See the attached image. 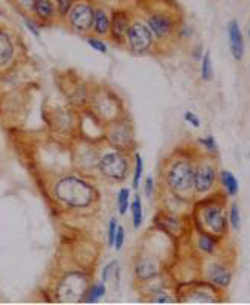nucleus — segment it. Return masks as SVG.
<instances>
[{
  "mask_svg": "<svg viewBox=\"0 0 250 305\" xmlns=\"http://www.w3.org/2000/svg\"><path fill=\"white\" fill-rule=\"evenodd\" d=\"M55 194L60 202L70 208H86L93 202L95 197L93 188L73 176L61 179L55 186Z\"/></svg>",
  "mask_w": 250,
  "mask_h": 305,
  "instance_id": "obj_1",
  "label": "nucleus"
},
{
  "mask_svg": "<svg viewBox=\"0 0 250 305\" xmlns=\"http://www.w3.org/2000/svg\"><path fill=\"white\" fill-rule=\"evenodd\" d=\"M196 167L189 160H176L166 173V182L170 188L177 194H186L194 188Z\"/></svg>",
  "mask_w": 250,
  "mask_h": 305,
  "instance_id": "obj_2",
  "label": "nucleus"
},
{
  "mask_svg": "<svg viewBox=\"0 0 250 305\" xmlns=\"http://www.w3.org/2000/svg\"><path fill=\"white\" fill-rule=\"evenodd\" d=\"M127 43L134 53H145L153 46V32L148 26L136 21L127 29Z\"/></svg>",
  "mask_w": 250,
  "mask_h": 305,
  "instance_id": "obj_3",
  "label": "nucleus"
},
{
  "mask_svg": "<svg viewBox=\"0 0 250 305\" xmlns=\"http://www.w3.org/2000/svg\"><path fill=\"white\" fill-rule=\"evenodd\" d=\"M108 141L118 151H127L134 142L131 124L127 119L115 121L108 128Z\"/></svg>",
  "mask_w": 250,
  "mask_h": 305,
  "instance_id": "obj_4",
  "label": "nucleus"
},
{
  "mask_svg": "<svg viewBox=\"0 0 250 305\" xmlns=\"http://www.w3.org/2000/svg\"><path fill=\"white\" fill-rule=\"evenodd\" d=\"M101 173L113 180H124L128 173V162L121 153H108L99 160Z\"/></svg>",
  "mask_w": 250,
  "mask_h": 305,
  "instance_id": "obj_5",
  "label": "nucleus"
},
{
  "mask_svg": "<svg viewBox=\"0 0 250 305\" xmlns=\"http://www.w3.org/2000/svg\"><path fill=\"white\" fill-rule=\"evenodd\" d=\"M86 293H87V281L79 273L67 275L58 287V298L61 301H78Z\"/></svg>",
  "mask_w": 250,
  "mask_h": 305,
  "instance_id": "obj_6",
  "label": "nucleus"
},
{
  "mask_svg": "<svg viewBox=\"0 0 250 305\" xmlns=\"http://www.w3.org/2000/svg\"><path fill=\"white\" fill-rule=\"evenodd\" d=\"M95 9L89 3H76L70 8L69 21L72 27L78 32H87L93 27Z\"/></svg>",
  "mask_w": 250,
  "mask_h": 305,
  "instance_id": "obj_7",
  "label": "nucleus"
},
{
  "mask_svg": "<svg viewBox=\"0 0 250 305\" xmlns=\"http://www.w3.org/2000/svg\"><path fill=\"white\" fill-rule=\"evenodd\" d=\"M215 168L212 163L209 162H202L200 165L196 167V173H194V188L197 192L205 194L208 191L212 189L214 183H215Z\"/></svg>",
  "mask_w": 250,
  "mask_h": 305,
  "instance_id": "obj_8",
  "label": "nucleus"
},
{
  "mask_svg": "<svg viewBox=\"0 0 250 305\" xmlns=\"http://www.w3.org/2000/svg\"><path fill=\"white\" fill-rule=\"evenodd\" d=\"M203 223L206 229H209L214 234H223L226 229V217L223 214V209L215 205H209L203 209Z\"/></svg>",
  "mask_w": 250,
  "mask_h": 305,
  "instance_id": "obj_9",
  "label": "nucleus"
},
{
  "mask_svg": "<svg viewBox=\"0 0 250 305\" xmlns=\"http://www.w3.org/2000/svg\"><path fill=\"white\" fill-rule=\"evenodd\" d=\"M148 27L157 38H166L174 31V20L166 14H153L148 18Z\"/></svg>",
  "mask_w": 250,
  "mask_h": 305,
  "instance_id": "obj_10",
  "label": "nucleus"
},
{
  "mask_svg": "<svg viewBox=\"0 0 250 305\" xmlns=\"http://www.w3.org/2000/svg\"><path fill=\"white\" fill-rule=\"evenodd\" d=\"M228 32H229V41H231V50H232V55L237 61H241L243 60V55H244V40H243V35H241V29H240V24L232 20L228 26Z\"/></svg>",
  "mask_w": 250,
  "mask_h": 305,
  "instance_id": "obj_11",
  "label": "nucleus"
},
{
  "mask_svg": "<svg viewBox=\"0 0 250 305\" xmlns=\"http://www.w3.org/2000/svg\"><path fill=\"white\" fill-rule=\"evenodd\" d=\"M159 272V266L157 261L150 258V257H144L139 261H136L134 264V273L141 281H148L151 278H154Z\"/></svg>",
  "mask_w": 250,
  "mask_h": 305,
  "instance_id": "obj_12",
  "label": "nucleus"
},
{
  "mask_svg": "<svg viewBox=\"0 0 250 305\" xmlns=\"http://www.w3.org/2000/svg\"><path fill=\"white\" fill-rule=\"evenodd\" d=\"M130 26V20H128V15L127 12L124 11H116L113 14V18H112V24H110V32H112V37L116 40V41H122L127 35V29Z\"/></svg>",
  "mask_w": 250,
  "mask_h": 305,
  "instance_id": "obj_13",
  "label": "nucleus"
},
{
  "mask_svg": "<svg viewBox=\"0 0 250 305\" xmlns=\"http://www.w3.org/2000/svg\"><path fill=\"white\" fill-rule=\"evenodd\" d=\"M209 280L215 284V286H220V287H228L231 284V280H232V273L221 264L215 263L209 267Z\"/></svg>",
  "mask_w": 250,
  "mask_h": 305,
  "instance_id": "obj_14",
  "label": "nucleus"
},
{
  "mask_svg": "<svg viewBox=\"0 0 250 305\" xmlns=\"http://www.w3.org/2000/svg\"><path fill=\"white\" fill-rule=\"evenodd\" d=\"M110 24H112V18L107 15V12L104 9H95V15H93V29L98 35H105L110 32Z\"/></svg>",
  "mask_w": 250,
  "mask_h": 305,
  "instance_id": "obj_15",
  "label": "nucleus"
},
{
  "mask_svg": "<svg viewBox=\"0 0 250 305\" xmlns=\"http://www.w3.org/2000/svg\"><path fill=\"white\" fill-rule=\"evenodd\" d=\"M14 55V47L11 38L6 32L0 31V66H5L11 61Z\"/></svg>",
  "mask_w": 250,
  "mask_h": 305,
  "instance_id": "obj_16",
  "label": "nucleus"
},
{
  "mask_svg": "<svg viewBox=\"0 0 250 305\" xmlns=\"http://www.w3.org/2000/svg\"><path fill=\"white\" fill-rule=\"evenodd\" d=\"M34 11L37 12L38 17H41V18H44V20L50 18V17L53 15V12H55L53 5H52L50 0H35V3H34Z\"/></svg>",
  "mask_w": 250,
  "mask_h": 305,
  "instance_id": "obj_17",
  "label": "nucleus"
},
{
  "mask_svg": "<svg viewBox=\"0 0 250 305\" xmlns=\"http://www.w3.org/2000/svg\"><path fill=\"white\" fill-rule=\"evenodd\" d=\"M112 278H115V287H118L119 286V266H118L116 261L108 263L102 270V281L104 283H108Z\"/></svg>",
  "mask_w": 250,
  "mask_h": 305,
  "instance_id": "obj_18",
  "label": "nucleus"
},
{
  "mask_svg": "<svg viewBox=\"0 0 250 305\" xmlns=\"http://www.w3.org/2000/svg\"><path fill=\"white\" fill-rule=\"evenodd\" d=\"M221 182L228 191L229 196H235L238 192V182L235 179V176L231 171H223L221 173Z\"/></svg>",
  "mask_w": 250,
  "mask_h": 305,
  "instance_id": "obj_19",
  "label": "nucleus"
},
{
  "mask_svg": "<svg viewBox=\"0 0 250 305\" xmlns=\"http://www.w3.org/2000/svg\"><path fill=\"white\" fill-rule=\"evenodd\" d=\"M131 214H133V225L134 228H139L142 225V202H141V197L136 196L133 203H131Z\"/></svg>",
  "mask_w": 250,
  "mask_h": 305,
  "instance_id": "obj_20",
  "label": "nucleus"
},
{
  "mask_svg": "<svg viewBox=\"0 0 250 305\" xmlns=\"http://www.w3.org/2000/svg\"><path fill=\"white\" fill-rule=\"evenodd\" d=\"M105 295V287L102 284H96V286H92L87 293H86V301L87 302H96L98 299H101L102 296Z\"/></svg>",
  "mask_w": 250,
  "mask_h": 305,
  "instance_id": "obj_21",
  "label": "nucleus"
},
{
  "mask_svg": "<svg viewBox=\"0 0 250 305\" xmlns=\"http://www.w3.org/2000/svg\"><path fill=\"white\" fill-rule=\"evenodd\" d=\"M128 205H130V191L128 189H121V192L118 194V209H119V214L124 215L128 209Z\"/></svg>",
  "mask_w": 250,
  "mask_h": 305,
  "instance_id": "obj_22",
  "label": "nucleus"
},
{
  "mask_svg": "<svg viewBox=\"0 0 250 305\" xmlns=\"http://www.w3.org/2000/svg\"><path fill=\"white\" fill-rule=\"evenodd\" d=\"M199 249L205 254H214L215 251V241L209 235H202L199 240Z\"/></svg>",
  "mask_w": 250,
  "mask_h": 305,
  "instance_id": "obj_23",
  "label": "nucleus"
},
{
  "mask_svg": "<svg viewBox=\"0 0 250 305\" xmlns=\"http://www.w3.org/2000/svg\"><path fill=\"white\" fill-rule=\"evenodd\" d=\"M202 78L209 81L212 78V63H211V53L206 52L203 57V63H202Z\"/></svg>",
  "mask_w": 250,
  "mask_h": 305,
  "instance_id": "obj_24",
  "label": "nucleus"
},
{
  "mask_svg": "<svg viewBox=\"0 0 250 305\" xmlns=\"http://www.w3.org/2000/svg\"><path fill=\"white\" fill-rule=\"evenodd\" d=\"M134 159H136V168H134V179H133V188H134V189H137V186H139V182H141V179H142V171H144V160H142L141 154H137V153H136Z\"/></svg>",
  "mask_w": 250,
  "mask_h": 305,
  "instance_id": "obj_25",
  "label": "nucleus"
},
{
  "mask_svg": "<svg viewBox=\"0 0 250 305\" xmlns=\"http://www.w3.org/2000/svg\"><path fill=\"white\" fill-rule=\"evenodd\" d=\"M229 221H231V226L238 231L240 229V225H241V218H240V209L237 205H232L231 211H229Z\"/></svg>",
  "mask_w": 250,
  "mask_h": 305,
  "instance_id": "obj_26",
  "label": "nucleus"
},
{
  "mask_svg": "<svg viewBox=\"0 0 250 305\" xmlns=\"http://www.w3.org/2000/svg\"><path fill=\"white\" fill-rule=\"evenodd\" d=\"M124 240H125V231H124V228H122V226H119V225H118V229H116V235H115V243H113V246H115L118 251H121V249H122V246H124Z\"/></svg>",
  "mask_w": 250,
  "mask_h": 305,
  "instance_id": "obj_27",
  "label": "nucleus"
},
{
  "mask_svg": "<svg viewBox=\"0 0 250 305\" xmlns=\"http://www.w3.org/2000/svg\"><path fill=\"white\" fill-rule=\"evenodd\" d=\"M87 43H89V46L90 47H93L95 50H98V52H101V53H105L107 52V46H105V43L104 41H101V40H98V38H89L87 40Z\"/></svg>",
  "mask_w": 250,
  "mask_h": 305,
  "instance_id": "obj_28",
  "label": "nucleus"
},
{
  "mask_svg": "<svg viewBox=\"0 0 250 305\" xmlns=\"http://www.w3.org/2000/svg\"><path fill=\"white\" fill-rule=\"evenodd\" d=\"M72 3H73V0H57L60 14H61V15L69 14V11H70V8H72Z\"/></svg>",
  "mask_w": 250,
  "mask_h": 305,
  "instance_id": "obj_29",
  "label": "nucleus"
},
{
  "mask_svg": "<svg viewBox=\"0 0 250 305\" xmlns=\"http://www.w3.org/2000/svg\"><path fill=\"white\" fill-rule=\"evenodd\" d=\"M200 144L205 145V147L208 148V151H212V153L217 151V142H215V139H214L212 136H208V137L200 139Z\"/></svg>",
  "mask_w": 250,
  "mask_h": 305,
  "instance_id": "obj_30",
  "label": "nucleus"
},
{
  "mask_svg": "<svg viewBox=\"0 0 250 305\" xmlns=\"http://www.w3.org/2000/svg\"><path fill=\"white\" fill-rule=\"evenodd\" d=\"M116 229H118L116 218H112V220H110V225H108V244H110V246H113V243H115Z\"/></svg>",
  "mask_w": 250,
  "mask_h": 305,
  "instance_id": "obj_31",
  "label": "nucleus"
},
{
  "mask_svg": "<svg viewBox=\"0 0 250 305\" xmlns=\"http://www.w3.org/2000/svg\"><path fill=\"white\" fill-rule=\"evenodd\" d=\"M153 302H159V304H171L173 299H171L168 295H165V293H156V295L153 296Z\"/></svg>",
  "mask_w": 250,
  "mask_h": 305,
  "instance_id": "obj_32",
  "label": "nucleus"
},
{
  "mask_svg": "<svg viewBox=\"0 0 250 305\" xmlns=\"http://www.w3.org/2000/svg\"><path fill=\"white\" fill-rule=\"evenodd\" d=\"M185 119H186L192 127H196V128L200 127V119H199L192 112H186V113H185Z\"/></svg>",
  "mask_w": 250,
  "mask_h": 305,
  "instance_id": "obj_33",
  "label": "nucleus"
},
{
  "mask_svg": "<svg viewBox=\"0 0 250 305\" xmlns=\"http://www.w3.org/2000/svg\"><path fill=\"white\" fill-rule=\"evenodd\" d=\"M153 191H154L153 177H147V180H145V194H147V197H151V196H153Z\"/></svg>",
  "mask_w": 250,
  "mask_h": 305,
  "instance_id": "obj_34",
  "label": "nucleus"
},
{
  "mask_svg": "<svg viewBox=\"0 0 250 305\" xmlns=\"http://www.w3.org/2000/svg\"><path fill=\"white\" fill-rule=\"evenodd\" d=\"M24 24L29 27V31H31V32H32L35 37H38V35H40V32H38V27H37V26H35V24H34L31 20H24Z\"/></svg>",
  "mask_w": 250,
  "mask_h": 305,
  "instance_id": "obj_35",
  "label": "nucleus"
},
{
  "mask_svg": "<svg viewBox=\"0 0 250 305\" xmlns=\"http://www.w3.org/2000/svg\"><path fill=\"white\" fill-rule=\"evenodd\" d=\"M20 3H21V6H24V8H34L35 0H20Z\"/></svg>",
  "mask_w": 250,
  "mask_h": 305,
  "instance_id": "obj_36",
  "label": "nucleus"
},
{
  "mask_svg": "<svg viewBox=\"0 0 250 305\" xmlns=\"http://www.w3.org/2000/svg\"><path fill=\"white\" fill-rule=\"evenodd\" d=\"M249 35H250V32H249Z\"/></svg>",
  "mask_w": 250,
  "mask_h": 305,
  "instance_id": "obj_37",
  "label": "nucleus"
}]
</instances>
